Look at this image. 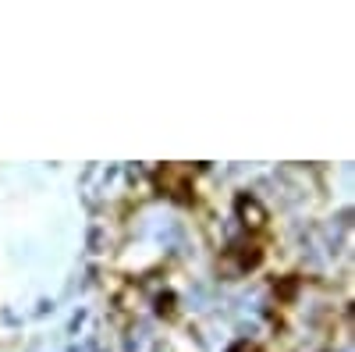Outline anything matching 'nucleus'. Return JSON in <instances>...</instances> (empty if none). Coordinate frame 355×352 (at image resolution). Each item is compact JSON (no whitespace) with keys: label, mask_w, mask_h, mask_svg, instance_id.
I'll return each instance as SVG.
<instances>
[{"label":"nucleus","mask_w":355,"mask_h":352,"mask_svg":"<svg viewBox=\"0 0 355 352\" xmlns=\"http://www.w3.org/2000/svg\"><path fill=\"white\" fill-rule=\"evenodd\" d=\"M239 217H242V224H245L249 231H256V228H263V224H266V210L259 207L256 199H249V196H242V199H239Z\"/></svg>","instance_id":"f257e3e1"},{"label":"nucleus","mask_w":355,"mask_h":352,"mask_svg":"<svg viewBox=\"0 0 355 352\" xmlns=\"http://www.w3.org/2000/svg\"><path fill=\"white\" fill-rule=\"evenodd\" d=\"M231 352H263V349H259V345H252V342H239Z\"/></svg>","instance_id":"f03ea898"}]
</instances>
